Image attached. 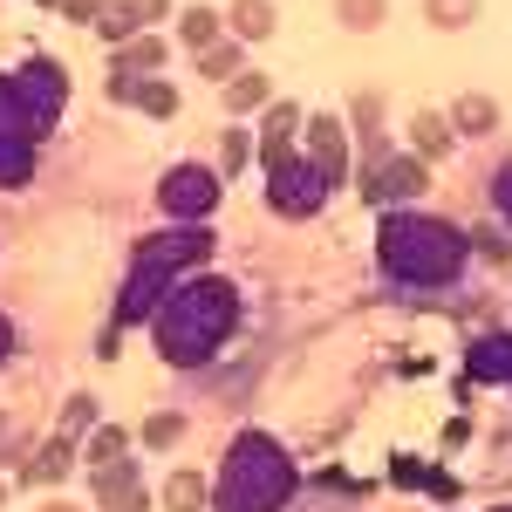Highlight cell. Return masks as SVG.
I'll return each instance as SVG.
<instances>
[{"mask_svg":"<svg viewBox=\"0 0 512 512\" xmlns=\"http://www.w3.org/2000/svg\"><path fill=\"white\" fill-rule=\"evenodd\" d=\"M212 205H219V171H205V164H171L158 178V212L171 226H205Z\"/></svg>","mask_w":512,"mask_h":512,"instance_id":"cell-6","label":"cell"},{"mask_svg":"<svg viewBox=\"0 0 512 512\" xmlns=\"http://www.w3.org/2000/svg\"><path fill=\"white\" fill-rule=\"evenodd\" d=\"M130 7H137V21H144V28H151V21H164V14H171V0H130Z\"/></svg>","mask_w":512,"mask_h":512,"instance_id":"cell-35","label":"cell"},{"mask_svg":"<svg viewBox=\"0 0 512 512\" xmlns=\"http://www.w3.org/2000/svg\"><path fill=\"white\" fill-rule=\"evenodd\" d=\"M89 492H96V506H103V512H144V506H151V492H144L137 465H123V458L96 465V472H89Z\"/></svg>","mask_w":512,"mask_h":512,"instance_id":"cell-9","label":"cell"},{"mask_svg":"<svg viewBox=\"0 0 512 512\" xmlns=\"http://www.w3.org/2000/svg\"><path fill=\"white\" fill-rule=\"evenodd\" d=\"M233 35L239 41H267L274 35V7H267V0H239L233 7Z\"/></svg>","mask_w":512,"mask_h":512,"instance_id":"cell-21","label":"cell"},{"mask_svg":"<svg viewBox=\"0 0 512 512\" xmlns=\"http://www.w3.org/2000/svg\"><path fill=\"white\" fill-rule=\"evenodd\" d=\"M472 246H478V253H492V260H506V253H512L506 233H472Z\"/></svg>","mask_w":512,"mask_h":512,"instance_id":"cell-34","label":"cell"},{"mask_svg":"<svg viewBox=\"0 0 512 512\" xmlns=\"http://www.w3.org/2000/svg\"><path fill=\"white\" fill-rule=\"evenodd\" d=\"M308 151H315V164L335 185L349 178V130H342V117H308Z\"/></svg>","mask_w":512,"mask_h":512,"instance_id":"cell-11","label":"cell"},{"mask_svg":"<svg viewBox=\"0 0 512 512\" xmlns=\"http://www.w3.org/2000/svg\"><path fill=\"white\" fill-rule=\"evenodd\" d=\"M7 355H14V321L0 315V369H7Z\"/></svg>","mask_w":512,"mask_h":512,"instance_id":"cell-37","label":"cell"},{"mask_svg":"<svg viewBox=\"0 0 512 512\" xmlns=\"http://www.w3.org/2000/svg\"><path fill=\"white\" fill-rule=\"evenodd\" d=\"M137 28H144V21H137V7H130V0H110V7L96 14V35H103V41H117V48H123L130 35H137Z\"/></svg>","mask_w":512,"mask_h":512,"instance_id":"cell-22","label":"cell"},{"mask_svg":"<svg viewBox=\"0 0 512 512\" xmlns=\"http://www.w3.org/2000/svg\"><path fill=\"white\" fill-rule=\"evenodd\" d=\"M89 424H96V396L82 390V396H69V410H62V437H82Z\"/></svg>","mask_w":512,"mask_h":512,"instance_id":"cell-30","label":"cell"},{"mask_svg":"<svg viewBox=\"0 0 512 512\" xmlns=\"http://www.w3.org/2000/svg\"><path fill=\"white\" fill-rule=\"evenodd\" d=\"M41 7H62V0H41Z\"/></svg>","mask_w":512,"mask_h":512,"instance_id":"cell-40","label":"cell"},{"mask_svg":"<svg viewBox=\"0 0 512 512\" xmlns=\"http://www.w3.org/2000/svg\"><path fill=\"white\" fill-rule=\"evenodd\" d=\"M178 41L205 55V48L219 41V14H212V7H185V21H178Z\"/></svg>","mask_w":512,"mask_h":512,"instance_id":"cell-24","label":"cell"},{"mask_svg":"<svg viewBox=\"0 0 512 512\" xmlns=\"http://www.w3.org/2000/svg\"><path fill=\"white\" fill-rule=\"evenodd\" d=\"M390 478L403 485V492H410V485H431V465H417V458H396V465H390Z\"/></svg>","mask_w":512,"mask_h":512,"instance_id":"cell-32","label":"cell"},{"mask_svg":"<svg viewBox=\"0 0 512 512\" xmlns=\"http://www.w3.org/2000/svg\"><path fill=\"white\" fill-rule=\"evenodd\" d=\"M239 55H246V41H212V48L198 55V76H205V82H233L239 76Z\"/></svg>","mask_w":512,"mask_h":512,"instance_id":"cell-20","label":"cell"},{"mask_svg":"<svg viewBox=\"0 0 512 512\" xmlns=\"http://www.w3.org/2000/svg\"><path fill=\"white\" fill-rule=\"evenodd\" d=\"M0 506H7V478H0Z\"/></svg>","mask_w":512,"mask_h":512,"instance_id":"cell-39","label":"cell"},{"mask_svg":"<svg viewBox=\"0 0 512 512\" xmlns=\"http://www.w3.org/2000/svg\"><path fill=\"white\" fill-rule=\"evenodd\" d=\"M383 7H390V0H335L342 28H362V35H369V28H383Z\"/></svg>","mask_w":512,"mask_h":512,"instance_id":"cell-26","label":"cell"},{"mask_svg":"<svg viewBox=\"0 0 512 512\" xmlns=\"http://www.w3.org/2000/svg\"><path fill=\"white\" fill-rule=\"evenodd\" d=\"M164 55H171V48H164L158 35H137V41H123V48H117L110 69H123V76H151V69H164Z\"/></svg>","mask_w":512,"mask_h":512,"instance_id":"cell-17","label":"cell"},{"mask_svg":"<svg viewBox=\"0 0 512 512\" xmlns=\"http://www.w3.org/2000/svg\"><path fill=\"white\" fill-rule=\"evenodd\" d=\"M35 178V144L28 137H0V192H21Z\"/></svg>","mask_w":512,"mask_h":512,"instance_id":"cell-15","label":"cell"},{"mask_svg":"<svg viewBox=\"0 0 512 512\" xmlns=\"http://www.w3.org/2000/svg\"><path fill=\"white\" fill-rule=\"evenodd\" d=\"M328 185H335V178H328L315 158H301V151H294L287 164L267 171V205H274L280 219H315L321 198H328Z\"/></svg>","mask_w":512,"mask_h":512,"instance_id":"cell-7","label":"cell"},{"mask_svg":"<svg viewBox=\"0 0 512 512\" xmlns=\"http://www.w3.org/2000/svg\"><path fill=\"white\" fill-rule=\"evenodd\" d=\"M492 123H499V103H492V96H458V103H451V130H458V137H485Z\"/></svg>","mask_w":512,"mask_h":512,"instance_id":"cell-18","label":"cell"},{"mask_svg":"<svg viewBox=\"0 0 512 512\" xmlns=\"http://www.w3.org/2000/svg\"><path fill=\"white\" fill-rule=\"evenodd\" d=\"M103 7H110V0H62V14H69V21H89V28H96Z\"/></svg>","mask_w":512,"mask_h":512,"instance_id":"cell-33","label":"cell"},{"mask_svg":"<svg viewBox=\"0 0 512 512\" xmlns=\"http://www.w3.org/2000/svg\"><path fill=\"white\" fill-rule=\"evenodd\" d=\"M465 253H472V233H458L451 219H431V212H383V226H376V260L410 294L451 287L465 274Z\"/></svg>","mask_w":512,"mask_h":512,"instance_id":"cell-2","label":"cell"},{"mask_svg":"<svg viewBox=\"0 0 512 512\" xmlns=\"http://www.w3.org/2000/svg\"><path fill=\"white\" fill-rule=\"evenodd\" d=\"M41 512H76V506H62V499H55V506H41Z\"/></svg>","mask_w":512,"mask_h":512,"instance_id":"cell-38","label":"cell"},{"mask_svg":"<svg viewBox=\"0 0 512 512\" xmlns=\"http://www.w3.org/2000/svg\"><path fill=\"white\" fill-rule=\"evenodd\" d=\"M424 192H431V171H424V158H403V151L376 158L369 178H362V198L369 205H403V198H424Z\"/></svg>","mask_w":512,"mask_h":512,"instance_id":"cell-8","label":"cell"},{"mask_svg":"<svg viewBox=\"0 0 512 512\" xmlns=\"http://www.w3.org/2000/svg\"><path fill=\"white\" fill-rule=\"evenodd\" d=\"M185 437V417L178 410H158V417H144V444H158V451H171Z\"/></svg>","mask_w":512,"mask_h":512,"instance_id":"cell-29","label":"cell"},{"mask_svg":"<svg viewBox=\"0 0 512 512\" xmlns=\"http://www.w3.org/2000/svg\"><path fill=\"white\" fill-rule=\"evenodd\" d=\"M465 383H512V335L506 328H492V335H478L472 349H465Z\"/></svg>","mask_w":512,"mask_h":512,"instance_id":"cell-10","label":"cell"},{"mask_svg":"<svg viewBox=\"0 0 512 512\" xmlns=\"http://www.w3.org/2000/svg\"><path fill=\"white\" fill-rule=\"evenodd\" d=\"M130 103H137V110H144V117H178V89H171V82H158V76H130Z\"/></svg>","mask_w":512,"mask_h":512,"instance_id":"cell-19","label":"cell"},{"mask_svg":"<svg viewBox=\"0 0 512 512\" xmlns=\"http://www.w3.org/2000/svg\"><path fill=\"white\" fill-rule=\"evenodd\" d=\"M260 103H267V76L239 69V76L226 82V110H233V117H246V110H260Z\"/></svg>","mask_w":512,"mask_h":512,"instance_id":"cell-23","label":"cell"},{"mask_svg":"<svg viewBox=\"0 0 512 512\" xmlns=\"http://www.w3.org/2000/svg\"><path fill=\"white\" fill-rule=\"evenodd\" d=\"M212 253V233L205 226H171V233H151L137 239V253H130V280H123L117 294V328H137V321H151L164 308V294L185 280V267L192 260H205Z\"/></svg>","mask_w":512,"mask_h":512,"instance_id":"cell-3","label":"cell"},{"mask_svg":"<svg viewBox=\"0 0 512 512\" xmlns=\"http://www.w3.org/2000/svg\"><path fill=\"white\" fill-rule=\"evenodd\" d=\"M294 123H301L294 103H274V110H267V123H260V164H267V171L294 158V151H287V144H294Z\"/></svg>","mask_w":512,"mask_h":512,"instance_id":"cell-13","label":"cell"},{"mask_svg":"<svg viewBox=\"0 0 512 512\" xmlns=\"http://www.w3.org/2000/svg\"><path fill=\"white\" fill-rule=\"evenodd\" d=\"M239 328V287L219 274H198L178 280L164 294V308L151 315V335H158V355L171 369H198L226 349V335Z\"/></svg>","mask_w":512,"mask_h":512,"instance_id":"cell-1","label":"cell"},{"mask_svg":"<svg viewBox=\"0 0 512 512\" xmlns=\"http://www.w3.org/2000/svg\"><path fill=\"white\" fill-rule=\"evenodd\" d=\"M294 492V458L267 431H239L212 485V512H280Z\"/></svg>","mask_w":512,"mask_h":512,"instance_id":"cell-4","label":"cell"},{"mask_svg":"<svg viewBox=\"0 0 512 512\" xmlns=\"http://www.w3.org/2000/svg\"><path fill=\"white\" fill-rule=\"evenodd\" d=\"M431 492H437V499H458V478H451V472H437V465H431Z\"/></svg>","mask_w":512,"mask_h":512,"instance_id":"cell-36","label":"cell"},{"mask_svg":"<svg viewBox=\"0 0 512 512\" xmlns=\"http://www.w3.org/2000/svg\"><path fill=\"white\" fill-rule=\"evenodd\" d=\"M69 465H76V437H48L35 458H21V485H55V478H69Z\"/></svg>","mask_w":512,"mask_h":512,"instance_id":"cell-12","label":"cell"},{"mask_svg":"<svg viewBox=\"0 0 512 512\" xmlns=\"http://www.w3.org/2000/svg\"><path fill=\"white\" fill-rule=\"evenodd\" d=\"M123 451H130V431H123V424H103V431L89 437V465H110Z\"/></svg>","mask_w":512,"mask_h":512,"instance_id":"cell-27","label":"cell"},{"mask_svg":"<svg viewBox=\"0 0 512 512\" xmlns=\"http://www.w3.org/2000/svg\"><path fill=\"white\" fill-rule=\"evenodd\" d=\"M410 144H417V158H451L458 130H451V117H431V110H417V117H410Z\"/></svg>","mask_w":512,"mask_h":512,"instance_id":"cell-14","label":"cell"},{"mask_svg":"<svg viewBox=\"0 0 512 512\" xmlns=\"http://www.w3.org/2000/svg\"><path fill=\"white\" fill-rule=\"evenodd\" d=\"M431 28H472L478 21V0H424Z\"/></svg>","mask_w":512,"mask_h":512,"instance_id":"cell-25","label":"cell"},{"mask_svg":"<svg viewBox=\"0 0 512 512\" xmlns=\"http://www.w3.org/2000/svg\"><path fill=\"white\" fill-rule=\"evenodd\" d=\"M219 151H226V178H239V171H246V164H253V151H260V137H246V130H226V144H219Z\"/></svg>","mask_w":512,"mask_h":512,"instance_id":"cell-28","label":"cell"},{"mask_svg":"<svg viewBox=\"0 0 512 512\" xmlns=\"http://www.w3.org/2000/svg\"><path fill=\"white\" fill-rule=\"evenodd\" d=\"M212 506V485L198 472H171L164 478V512H205Z\"/></svg>","mask_w":512,"mask_h":512,"instance_id":"cell-16","label":"cell"},{"mask_svg":"<svg viewBox=\"0 0 512 512\" xmlns=\"http://www.w3.org/2000/svg\"><path fill=\"white\" fill-rule=\"evenodd\" d=\"M499 512H512V506H499Z\"/></svg>","mask_w":512,"mask_h":512,"instance_id":"cell-41","label":"cell"},{"mask_svg":"<svg viewBox=\"0 0 512 512\" xmlns=\"http://www.w3.org/2000/svg\"><path fill=\"white\" fill-rule=\"evenodd\" d=\"M492 205H499V219L512 226V164H499V171H492Z\"/></svg>","mask_w":512,"mask_h":512,"instance_id":"cell-31","label":"cell"},{"mask_svg":"<svg viewBox=\"0 0 512 512\" xmlns=\"http://www.w3.org/2000/svg\"><path fill=\"white\" fill-rule=\"evenodd\" d=\"M62 103H69V69H62V62L28 55L21 69H0V137L41 144V137L62 123Z\"/></svg>","mask_w":512,"mask_h":512,"instance_id":"cell-5","label":"cell"}]
</instances>
